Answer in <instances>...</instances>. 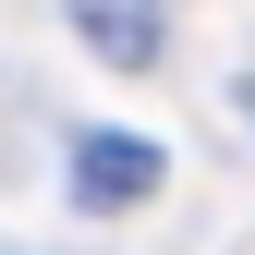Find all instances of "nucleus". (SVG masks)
Returning <instances> with one entry per match:
<instances>
[{"label":"nucleus","instance_id":"obj_1","mask_svg":"<svg viewBox=\"0 0 255 255\" xmlns=\"http://www.w3.org/2000/svg\"><path fill=\"white\" fill-rule=\"evenodd\" d=\"M158 182H170V158H158L146 134H122V122H85V134H73V207L122 219V207H146Z\"/></svg>","mask_w":255,"mask_h":255},{"label":"nucleus","instance_id":"obj_2","mask_svg":"<svg viewBox=\"0 0 255 255\" xmlns=\"http://www.w3.org/2000/svg\"><path fill=\"white\" fill-rule=\"evenodd\" d=\"M73 37L98 61H122V73H146L158 61V0H73Z\"/></svg>","mask_w":255,"mask_h":255}]
</instances>
